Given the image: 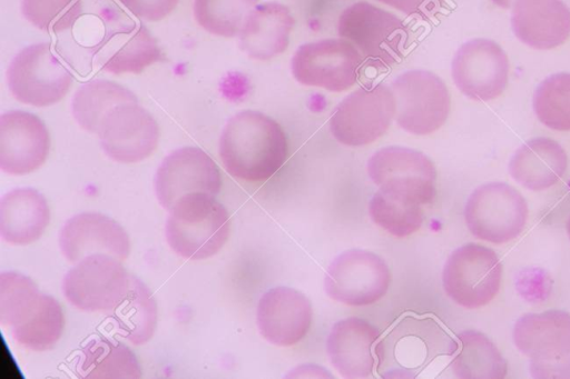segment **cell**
<instances>
[{
	"mask_svg": "<svg viewBox=\"0 0 570 379\" xmlns=\"http://www.w3.org/2000/svg\"><path fill=\"white\" fill-rule=\"evenodd\" d=\"M50 221L45 197L32 188H18L0 202L1 238L11 245H28L43 233Z\"/></svg>",
	"mask_w": 570,
	"mask_h": 379,
	"instance_id": "obj_26",
	"label": "cell"
},
{
	"mask_svg": "<svg viewBox=\"0 0 570 379\" xmlns=\"http://www.w3.org/2000/svg\"><path fill=\"white\" fill-rule=\"evenodd\" d=\"M294 18L278 2L256 6L247 16L239 32L242 50L252 59L269 60L283 53L289 43Z\"/></svg>",
	"mask_w": 570,
	"mask_h": 379,
	"instance_id": "obj_24",
	"label": "cell"
},
{
	"mask_svg": "<svg viewBox=\"0 0 570 379\" xmlns=\"http://www.w3.org/2000/svg\"><path fill=\"white\" fill-rule=\"evenodd\" d=\"M567 232H568V237L570 239V217H569L568 222H567Z\"/></svg>",
	"mask_w": 570,
	"mask_h": 379,
	"instance_id": "obj_39",
	"label": "cell"
},
{
	"mask_svg": "<svg viewBox=\"0 0 570 379\" xmlns=\"http://www.w3.org/2000/svg\"><path fill=\"white\" fill-rule=\"evenodd\" d=\"M111 311L121 335L135 346L153 337L157 320L156 302L149 289L136 277L131 276L128 292Z\"/></svg>",
	"mask_w": 570,
	"mask_h": 379,
	"instance_id": "obj_31",
	"label": "cell"
},
{
	"mask_svg": "<svg viewBox=\"0 0 570 379\" xmlns=\"http://www.w3.org/2000/svg\"><path fill=\"white\" fill-rule=\"evenodd\" d=\"M533 110L546 127L570 131V73L559 72L547 77L533 94Z\"/></svg>",
	"mask_w": 570,
	"mask_h": 379,
	"instance_id": "obj_32",
	"label": "cell"
},
{
	"mask_svg": "<svg viewBox=\"0 0 570 379\" xmlns=\"http://www.w3.org/2000/svg\"><path fill=\"white\" fill-rule=\"evenodd\" d=\"M459 352L451 367L459 378L500 379L507 375V362L494 343L482 332L465 330L458 336Z\"/></svg>",
	"mask_w": 570,
	"mask_h": 379,
	"instance_id": "obj_30",
	"label": "cell"
},
{
	"mask_svg": "<svg viewBox=\"0 0 570 379\" xmlns=\"http://www.w3.org/2000/svg\"><path fill=\"white\" fill-rule=\"evenodd\" d=\"M511 26L527 46L553 49L570 37V8L562 0H513Z\"/></svg>",
	"mask_w": 570,
	"mask_h": 379,
	"instance_id": "obj_22",
	"label": "cell"
},
{
	"mask_svg": "<svg viewBox=\"0 0 570 379\" xmlns=\"http://www.w3.org/2000/svg\"><path fill=\"white\" fill-rule=\"evenodd\" d=\"M391 273L377 255L362 249L340 253L328 266L324 278L327 296L347 306H367L387 291Z\"/></svg>",
	"mask_w": 570,
	"mask_h": 379,
	"instance_id": "obj_14",
	"label": "cell"
},
{
	"mask_svg": "<svg viewBox=\"0 0 570 379\" xmlns=\"http://www.w3.org/2000/svg\"><path fill=\"white\" fill-rule=\"evenodd\" d=\"M59 246L65 258L73 263L95 253L121 261L130 249L126 231L114 219L98 212H82L67 220L59 233Z\"/></svg>",
	"mask_w": 570,
	"mask_h": 379,
	"instance_id": "obj_20",
	"label": "cell"
},
{
	"mask_svg": "<svg viewBox=\"0 0 570 379\" xmlns=\"http://www.w3.org/2000/svg\"><path fill=\"white\" fill-rule=\"evenodd\" d=\"M136 17L147 21H159L167 17L179 0H120Z\"/></svg>",
	"mask_w": 570,
	"mask_h": 379,
	"instance_id": "obj_36",
	"label": "cell"
},
{
	"mask_svg": "<svg viewBox=\"0 0 570 379\" xmlns=\"http://www.w3.org/2000/svg\"><path fill=\"white\" fill-rule=\"evenodd\" d=\"M458 342L428 317L406 316L377 343V372L383 378H415L442 355H452Z\"/></svg>",
	"mask_w": 570,
	"mask_h": 379,
	"instance_id": "obj_3",
	"label": "cell"
},
{
	"mask_svg": "<svg viewBox=\"0 0 570 379\" xmlns=\"http://www.w3.org/2000/svg\"><path fill=\"white\" fill-rule=\"evenodd\" d=\"M222 177L215 161L202 149L184 147L168 154L155 176V191L167 210L184 196L203 192L216 196Z\"/></svg>",
	"mask_w": 570,
	"mask_h": 379,
	"instance_id": "obj_17",
	"label": "cell"
},
{
	"mask_svg": "<svg viewBox=\"0 0 570 379\" xmlns=\"http://www.w3.org/2000/svg\"><path fill=\"white\" fill-rule=\"evenodd\" d=\"M451 71L464 96L475 101H490L501 96L507 87L509 60L497 42L478 38L459 48Z\"/></svg>",
	"mask_w": 570,
	"mask_h": 379,
	"instance_id": "obj_16",
	"label": "cell"
},
{
	"mask_svg": "<svg viewBox=\"0 0 570 379\" xmlns=\"http://www.w3.org/2000/svg\"><path fill=\"white\" fill-rule=\"evenodd\" d=\"M395 102V119L405 131L425 136L440 129L451 107L445 83L425 70H410L391 83Z\"/></svg>",
	"mask_w": 570,
	"mask_h": 379,
	"instance_id": "obj_8",
	"label": "cell"
},
{
	"mask_svg": "<svg viewBox=\"0 0 570 379\" xmlns=\"http://www.w3.org/2000/svg\"><path fill=\"white\" fill-rule=\"evenodd\" d=\"M568 157L556 140L538 137L528 140L509 162L511 177L527 189L540 191L556 184L564 174Z\"/></svg>",
	"mask_w": 570,
	"mask_h": 379,
	"instance_id": "obj_25",
	"label": "cell"
},
{
	"mask_svg": "<svg viewBox=\"0 0 570 379\" xmlns=\"http://www.w3.org/2000/svg\"><path fill=\"white\" fill-rule=\"evenodd\" d=\"M517 348L530 359L534 378H570V313L547 310L520 317L513 328Z\"/></svg>",
	"mask_w": 570,
	"mask_h": 379,
	"instance_id": "obj_6",
	"label": "cell"
},
{
	"mask_svg": "<svg viewBox=\"0 0 570 379\" xmlns=\"http://www.w3.org/2000/svg\"><path fill=\"white\" fill-rule=\"evenodd\" d=\"M362 58L345 39H324L299 46L291 69L297 82L341 92L351 88L357 78Z\"/></svg>",
	"mask_w": 570,
	"mask_h": 379,
	"instance_id": "obj_15",
	"label": "cell"
},
{
	"mask_svg": "<svg viewBox=\"0 0 570 379\" xmlns=\"http://www.w3.org/2000/svg\"><path fill=\"white\" fill-rule=\"evenodd\" d=\"M257 326L268 342L288 347L302 340L312 322L309 300L296 289L276 287L267 290L257 306Z\"/></svg>",
	"mask_w": 570,
	"mask_h": 379,
	"instance_id": "obj_21",
	"label": "cell"
},
{
	"mask_svg": "<svg viewBox=\"0 0 570 379\" xmlns=\"http://www.w3.org/2000/svg\"><path fill=\"white\" fill-rule=\"evenodd\" d=\"M367 173L380 189L416 203H432L436 196V170L424 153L391 146L377 150L367 161Z\"/></svg>",
	"mask_w": 570,
	"mask_h": 379,
	"instance_id": "obj_9",
	"label": "cell"
},
{
	"mask_svg": "<svg viewBox=\"0 0 570 379\" xmlns=\"http://www.w3.org/2000/svg\"><path fill=\"white\" fill-rule=\"evenodd\" d=\"M258 0H194V16L206 31L220 37L239 34Z\"/></svg>",
	"mask_w": 570,
	"mask_h": 379,
	"instance_id": "obj_34",
	"label": "cell"
},
{
	"mask_svg": "<svg viewBox=\"0 0 570 379\" xmlns=\"http://www.w3.org/2000/svg\"><path fill=\"white\" fill-rule=\"evenodd\" d=\"M82 10L81 0H21V11L30 23L56 33L70 29Z\"/></svg>",
	"mask_w": 570,
	"mask_h": 379,
	"instance_id": "obj_35",
	"label": "cell"
},
{
	"mask_svg": "<svg viewBox=\"0 0 570 379\" xmlns=\"http://www.w3.org/2000/svg\"><path fill=\"white\" fill-rule=\"evenodd\" d=\"M0 321L11 328L19 345L36 351L51 349L65 326L59 302L40 292L30 278L14 271L0 276Z\"/></svg>",
	"mask_w": 570,
	"mask_h": 379,
	"instance_id": "obj_2",
	"label": "cell"
},
{
	"mask_svg": "<svg viewBox=\"0 0 570 379\" xmlns=\"http://www.w3.org/2000/svg\"><path fill=\"white\" fill-rule=\"evenodd\" d=\"M420 19L433 18L442 8L443 0H376Z\"/></svg>",
	"mask_w": 570,
	"mask_h": 379,
	"instance_id": "obj_37",
	"label": "cell"
},
{
	"mask_svg": "<svg viewBox=\"0 0 570 379\" xmlns=\"http://www.w3.org/2000/svg\"><path fill=\"white\" fill-rule=\"evenodd\" d=\"M371 219L389 233L404 238L423 222L422 206L391 196L379 189L368 203Z\"/></svg>",
	"mask_w": 570,
	"mask_h": 379,
	"instance_id": "obj_33",
	"label": "cell"
},
{
	"mask_svg": "<svg viewBox=\"0 0 570 379\" xmlns=\"http://www.w3.org/2000/svg\"><path fill=\"white\" fill-rule=\"evenodd\" d=\"M287 154V139L282 127L262 112H238L223 129L220 159L226 170L240 180H267L284 164Z\"/></svg>",
	"mask_w": 570,
	"mask_h": 379,
	"instance_id": "obj_1",
	"label": "cell"
},
{
	"mask_svg": "<svg viewBox=\"0 0 570 379\" xmlns=\"http://www.w3.org/2000/svg\"><path fill=\"white\" fill-rule=\"evenodd\" d=\"M128 102H137L130 90L116 82L98 79L82 84L76 91L71 110L81 128L98 134L106 116L115 107Z\"/></svg>",
	"mask_w": 570,
	"mask_h": 379,
	"instance_id": "obj_29",
	"label": "cell"
},
{
	"mask_svg": "<svg viewBox=\"0 0 570 379\" xmlns=\"http://www.w3.org/2000/svg\"><path fill=\"white\" fill-rule=\"evenodd\" d=\"M337 29L340 37L351 42L367 63L376 68L397 62L409 40L407 28L400 18L365 1L343 10Z\"/></svg>",
	"mask_w": 570,
	"mask_h": 379,
	"instance_id": "obj_5",
	"label": "cell"
},
{
	"mask_svg": "<svg viewBox=\"0 0 570 379\" xmlns=\"http://www.w3.org/2000/svg\"><path fill=\"white\" fill-rule=\"evenodd\" d=\"M380 337L377 328L360 318L337 321L327 338L331 363L345 378H366L373 373V345Z\"/></svg>",
	"mask_w": 570,
	"mask_h": 379,
	"instance_id": "obj_23",
	"label": "cell"
},
{
	"mask_svg": "<svg viewBox=\"0 0 570 379\" xmlns=\"http://www.w3.org/2000/svg\"><path fill=\"white\" fill-rule=\"evenodd\" d=\"M165 233L169 247L181 258L203 260L216 255L229 236V216L214 196L194 192L169 210Z\"/></svg>",
	"mask_w": 570,
	"mask_h": 379,
	"instance_id": "obj_4",
	"label": "cell"
},
{
	"mask_svg": "<svg viewBox=\"0 0 570 379\" xmlns=\"http://www.w3.org/2000/svg\"><path fill=\"white\" fill-rule=\"evenodd\" d=\"M160 50L146 27L127 26L115 30L101 46L99 66L111 73H139L158 61Z\"/></svg>",
	"mask_w": 570,
	"mask_h": 379,
	"instance_id": "obj_27",
	"label": "cell"
},
{
	"mask_svg": "<svg viewBox=\"0 0 570 379\" xmlns=\"http://www.w3.org/2000/svg\"><path fill=\"white\" fill-rule=\"evenodd\" d=\"M130 278L117 258L95 253L65 275L62 292L79 310L111 311L128 292Z\"/></svg>",
	"mask_w": 570,
	"mask_h": 379,
	"instance_id": "obj_13",
	"label": "cell"
},
{
	"mask_svg": "<svg viewBox=\"0 0 570 379\" xmlns=\"http://www.w3.org/2000/svg\"><path fill=\"white\" fill-rule=\"evenodd\" d=\"M77 373L85 379H134L141 376V369L128 347L99 337L89 340L81 349Z\"/></svg>",
	"mask_w": 570,
	"mask_h": 379,
	"instance_id": "obj_28",
	"label": "cell"
},
{
	"mask_svg": "<svg viewBox=\"0 0 570 379\" xmlns=\"http://www.w3.org/2000/svg\"><path fill=\"white\" fill-rule=\"evenodd\" d=\"M50 137L35 114L11 110L0 118V168L9 174L37 170L47 159Z\"/></svg>",
	"mask_w": 570,
	"mask_h": 379,
	"instance_id": "obj_19",
	"label": "cell"
},
{
	"mask_svg": "<svg viewBox=\"0 0 570 379\" xmlns=\"http://www.w3.org/2000/svg\"><path fill=\"white\" fill-rule=\"evenodd\" d=\"M464 218L469 230L478 239L504 243L517 238L524 229L528 205L510 184L489 182L470 195Z\"/></svg>",
	"mask_w": 570,
	"mask_h": 379,
	"instance_id": "obj_10",
	"label": "cell"
},
{
	"mask_svg": "<svg viewBox=\"0 0 570 379\" xmlns=\"http://www.w3.org/2000/svg\"><path fill=\"white\" fill-rule=\"evenodd\" d=\"M99 137L105 153L122 163L148 158L159 140V128L151 114L137 102L115 107L102 120Z\"/></svg>",
	"mask_w": 570,
	"mask_h": 379,
	"instance_id": "obj_18",
	"label": "cell"
},
{
	"mask_svg": "<svg viewBox=\"0 0 570 379\" xmlns=\"http://www.w3.org/2000/svg\"><path fill=\"white\" fill-rule=\"evenodd\" d=\"M7 78L12 96L35 107L59 102L72 82L70 71L57 59L47 42L22 49L11 61Z\"/></svg>",
	"mask_w": 570,
	"mask_h": 379,
	"instance_id": "obj_11",
	"label": "cell"
},
{
	"mask_svg": "<svg viewBox=\"0 0 570 379\" xmlns=\"http://www.w3.org/2000/svg\"><path fill=\"white\" fill-rule=\"evenodd\" d=\"M491 1L495 6L503 8V9H509L510 7H512V2H513V0H491Z\"/></svg>",
	"mask_w": 570,
	"mask_h": 379,
	"instance_id": "obj_38",
	"label": "cell"
},
{
	"mask_svg": "<svg viewBox=\"0 0 570 379\" xmlns=\"http://www.w3.org/2000/svg\"><path fill=\"white\" fill-rule=\"evenodd\" d=\"M502 263L497 253L479 243H465L448 258L442 283L458 305L475 309L488 305L499 292Z\"/></svg>",
	"mask_w": 570,
	"mask_h": 379,
	"instance_id": "obj_7",
	"label": "cell"
},
{
	"mask_svg": "<svg viewBox=\"0 0 570 379\" xmlns=\"http://www.w3.org/2000/svg\"><path fill=\"white\" fill-rule=\"evenodd\" d=\"M395 116L391 88L363 87L345 97L333 111L330 130L342 144L360 147L382 137Z\"/></svg>",
	"mask_w": 570,
	"mask_h": 379,
	"instance_id": "obj_12",
	"label": "cell"
}]
</instances>
